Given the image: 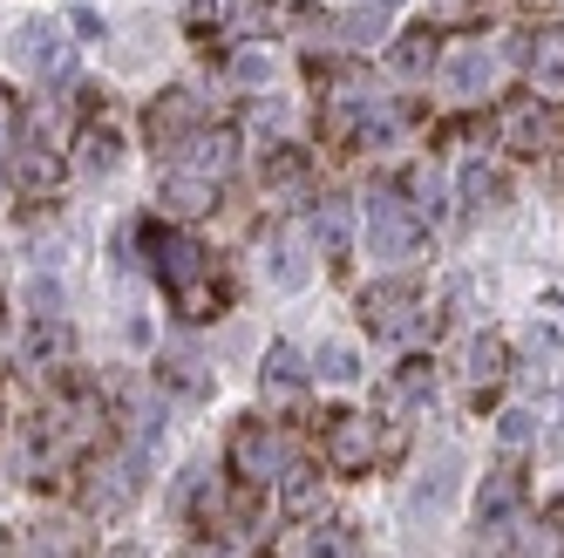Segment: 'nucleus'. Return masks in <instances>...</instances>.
I'll return each mask as SVG.
<instances>
[{
	"mask_svg": "<svg viewBox=\"0 0 564 558\" xmlns=\"http://www.w3.org/2000/svg\"><path fill=\"white\" fill-rule=\"evenodd\" d=\"M143 253H150L156 279H164V287L184 300V313H205V307H212V293H205V253L191 246V232L156 225V232H143Z\"/></svg>",
	"mask_w": 564,
	"mask_h": 558,
	"instance_id": "nucleus-1",
	"label": "nucleus"
},
{
	"mask_svg": "<svg viewBox=\"0 0 564 558\" xmlns=\"http://www.w3.org/2000/svg\"><path fill=\"white\" fill-rule=\"evenodd\" d=\"M368 253L388 259V266L422 253V212L401 191H375V205H368Z\"/></svg>",
	"mask_w": 564,
	"mask_h": 558,
	"instance_id": "nucleus-2",
	"label": "nucleus"
},
{
	"mask_svg": "<svg viewBox=\"0 0 564 558\" xmlns=\"http://www.w3.org/2000/svg\"><path fill=\"white\" fill-rule=\"evenodd\" d=\"M334 124H340V137H354V143H375V137H388V130L401 124V109H394L388 89L368 83V75H354V83L334 89Z\"/></svg>",
	"mask_w": 564,
	"mask_h": 558,
	"instance_id": "nucleus-3",
	"label": "nucleus"
},
{
	"mask_svg": "<svg viewBox=\"0 0 564 558\" xmlns=\"http://www.w3.org/2000/svg\"><path fill=\"white\" fill-rule=\"evenodd\" d=\"M231 463H238V476H252V484H265V476H286V470H293V436L272 429V422H238Z\"/></svg>",
	"mask_w": 564,
	"mask_h": 558,
	"instance_id": "nucleus-4",
	"label": "nucleus"
},
{
	"mask_svg": "<svg viewBox=\"0 0 564 558\" xmlns=\"http://www.w3.org/2000/svg\"><path fill=\"white\" fill-rule=\"evenodd\" d=\"M137 476H143V450H109V457H96V463H89V476H83L89 511H96V517H116V511L130 504Z\"/></svg>",
	"mask_w": 564,
	"mask_h": 558,
	"instance_id": "nucleus-5",
	"label": "nucleus"
},
{
	"mask_svg": "<svg viewBox=\"0 0 564 558\" xmlns=\"http://www.w3.org/2000/svg\"><path fill=\"white\" fill-rule=\"evenodd\" d=\"M360 321H368L375 334H388V341H409V334H422V321H415V287H409V279H388V287H368V293H360Z\"/></svg>",
	"mask_w": 564,
	"mask_h": 558,
	"instance_id": "nucleus-6",
	"label": "nucleus"
},
{
	"mask_svg": "<svg viewBox=\"0 0 564 558\" xmlns=\"http://www.w3.org/2000/svg\"><path fill=\"white\" fill-rule=\"evenodd\" d=\"M517 511H523V484H517L510 470H497L490 484H482V497H476V532L490 538V545H503L510 525H517Z\"/></svg>",
	"mask_w": 564,
	"mask_h": 558,
	"instance_id": "nucleus-7",
	"label": "nucleus"
},
{
	"mask_svg": "<svg viewBox=\"0 0 564 558\" xmlns=\"http://www.w3.org/2000/svg\"><path fill=\"white\" fill-rule=\"evenodd\" d=\"M177 171L225 184V178L238 171V130H197V137L184 143V157H177Z\"/></svg>",
	"mask_w": 564,
	"mask_h": 558,
	"instance_id": "nucleus-8",
	"label": "nucleus"
},
{
	"mask_svg": "<svg viewBox=\"0 0 564 558\" xmlns=\"http://www.w3.org/2000/svg\"><path fill=\"white\" fill-rule=\"evenodd\" d=\"M490 75H497V55L482 42H463V49H449V62H442V89H449L456 103H476L482 89H490Z\"/></svg>",
	"mask_w": 564,
	"mask_h": 558,
	"instance_id": "nucleus-9",
	"label": "nucleus"
},
{
	"mask_svg": "<svg viewBox=\"0 0 564 558\" xmlns=\"http://www.w3.org/2000/svg\"><path fill=\"white\" fill-rule=\"evenodd\" d=\"M327 457H334L340 470H368V463L381 457V429H375L368 416H334V429H327Z\"/></svg>",
	"mask_w": 564,
	"mask_h": 558,
	"instance_id": "nucleus-10",
	"label": "nucleus"
},
{
	"mask_svg": "<svg viewBox=\"0 0 564 558\" xmlns=\"http://www.w3.org/2000/svg\"><path fill=\"white\" fill-rule=\"evenodd\" d=\"M21 62L42 75V83H62V75H68V34L48 28V21H28L21 28Z\"/></svg>",
	"mask_w": 564,
	"mask_h": 558,
	"instance_id": "nucleus-11",
	"label": "nucleus"
},
{
	"mask_svg": "<svg viewBox=\"0 0 564 558\" xmlns=\"http://www.w3.org/2000/svg\"><path fill=\"white\" fill-rule=\"evenodd\" d=\"M68 347H75L68 321L62 313H42V321H28V334H21V362L28 368H55V362H68Z\"/></svg>",
	"mask_w": 564,
	"mask_h": 558,
	"instance_id": "nucleus-12",
	"label": "nucleus"
},
{
	"mask_svg": "<svg viewBox=\"0 0 564 558\" xmlns=\"http://www.w3.org/2000/svg\"><path fill=\"white\" fill-rule=\"evenodd\" d=\"M531 89L538 103H564V28H544L531 42Z\"/></svg>",
	"mask_w": 564,
	"mask_h": 558,
	"instance_id": "nucleus-13",
	"label": "nucleus"
},
{
	"mask_svg": "<svg viewBox=\"0 0 564 558\" xmlns=\"http://www.w3.org/2000/svg\"><path fill=\"white\" fill-rule=\"evenodd\" d=\"M259 382H265L272 403H300V395H306V362H300V347H293V341H279V347L265 354Z\"/></svg>",
	"mask_w": 564,
	"mask_h": 558,
	"instance_id": "nucleus-14",
	"label": "nucleus"
},
{
	"mask_svg": "<svg viewBox=\"0 0 564 558\" xmlns=\"http://www.w3.org/2000/svg\"><path fill=\"white\" fill-rule=\"evenodd\" d=\"M497 197H503V171L482 164V157H463V164H456V205L463 212H490Z\"/></svg>",
	"mask_w": 564,
	"mask_h": 558,
	"instance_id": "nucleus-15",
	"label": "nucleus"
},
{
	"mask_svg": "<svg viewBox=\"0 0 564 558\" xmlns=\"http://www.w3.org/2000/svg\"><path fill=\"white\" fill-rule=\"evenodd\" d=\"M191 28H265V0H191Z\"/></svg>",
	"mask_w": 564,
	"mask_h": 558,
	"instance_id": "nucleus-16",
	"label": "nucleus"
},
{
	"mask_svg": "<svg viewBox=\"0 0 564 558\" xmlns=\"http://www.w3.org/2000/svg\"><path fill=\"white\" fill-rule=\"evenodd\" d=\"M503 137H510L517 150H544V143H551V109H544V103H510V109H503Z\"/></svg>",
	"mask_w": 564,
	"mask_h": 558,
	"instance_id": "nucleus-17",
	"label": "nucleus"
},
{
	"mask_svg": "<svg viewBox=\"0 0 564 558\" xmlns=\"http://www.w3.org/2000/svg\"><path fill=\"white\" fill-rule=\"evenodd\" d=\"M164 205L205 218V212L218 205V184H212V178H191V171H171V178H164Z\"/></svg>",
	"mask_w": 564,
	"mask_h": 558,
	"instance_id": "nucleus-18",
	"label": "nucleus"
},
{
	"mask_svg": "<svg viewBox=\"0 0 564 558\" xmlns=\"http://www.w3.org/2000/svg\"><path fill=\"white\" fill-rule=\"evenodd\" d=\"M429 395H435V368H429V362H401V368H394V382H388V403H394V409L415 416V409H429Z\"/></svg>",
	"mask_w": 564,
	"mask_h": 558,
	"instance_id": "nucleus-19",
	"label": "nucleus"
},
{
	"mask_svg": "<svg viewBox=\"0 0 564 558\" xmlns=\"http://www.w3.org/2000/svg\"><path fill=\"white\" fill-rule=\"evenodd\" d=\"M503 375H510V347H503L497 334H482V341L469 347V388H476V395H490Z\"/></svg>",
	"mask_w": 564,
	"mask_h": 558,
	"instance_id": "nucleus-20",
	"label": "nucleus"
},
{
	"mask_svg": "<svg viewBox=\"0 0 564 558\" xmlns=\"http://www.w3.org/2000/svg\"><path fill=\"white\" fill-rule=\"evenodd\" d=\"M286 558H354V538L340 525H313V532H293Z\"/></svg>",
	"mask_w": 564,
	"mask_h": 558,
	"instance_id": "nucleus-21",
	"label": "nucleus"
},
{
	"mask_svg": "<svg viewBox=\"0 0 564 558\" xmlns=\"http://www.w3.org/2000/svg\"><path fill=\"white\" fill-rule=\"evenodd\" d=\"M313 238H319V246H327V253H347V246H354V205H340V197H327V205L313 212Z\"/></svg>",
	"mask_w": 564,
	"mask_h": 558,
	"instance_id": "nucleus-22",
	"label": "nucleus"
},
{
	"mask_svg": "<svg viewBox=\"0 0 564 558\" xmlns=\"http://www.w3.org/2000/svg\"><path fill=\"white\" fill-rule=\"evenodd\" d=\"M449 491H456V463L442 457V463L422 476V484H415V497H409V517H435L442 504H449Z\"/></svg>",
	"mask_w": 564,
	"mask_h": 558,
	"instance_id": "nucleus-23",
	"label": "nucleus"
},
{
	"mask_svg": "<svg viewBox=\"0 0 564 558\" xmlns=\"http://www.w3.org/2000/svg\"><path fill=\"white\" fill-rule=\"evenodd\" d=\"M394 68L409 75V83H415V75H429V68H435V34H429V28H409V34L394 42Z\"/></svg>",
	"mask_w": 564,
	"mask_h": 558,
	"instance_id": "nucleus-24",
	"label": "nucleus"
},
{
	"mask_svg": "<svg viewBox=\"0 0 564 558\" xmlns=\"http://www.w3.org/2000/svg\"><path fill=\"white\" fill-rule=\"evenodd\" d=\"M265 259H272V279H279V287H306V253H300L293 232H279L272 246H265Z\"/></svg>",
	"mask_w": 564,
	"mask_h": 558,
	"instance_id": "nucleus-25",
	"label": "nucleus"
},
{
	"mask_svg": "<svg viewBox=\"0 0 564 558\" xmlns=\"http://www.w3.org/2000/svg\"><path fill=\"white\" fill-rule=\"evenodd\" d=\"M14 184H21V191H55V184H62V164H55L48 150H21V157H14Z\"/></svg>",
	"mask_w": 564,
	"mask_h": 558,
	"instance_id": "nucleus-26",
	"label": "nucleus"
},
{
	"mask_svg": "<svg viewBox=\"0 0 564 558\" xmlns=\"http://www.w3.org/2000/svg\"><path fill=\"white\" fill-rule=\"evenodd\" d=\"M313 375H319V382H360V354H354L347 341H327V347L313 354Z\"/></svg>",
	"mask_w": 564,
	"mask_h": 558,
	"instance_id": "nucleus-27",
	"label": "nucleus"
},
{
	"mask_svg": "<svg viewBox=\"0 0 564 558\" xmlns=\"http://www.w3.org/2000/svg\"><path fill=\"white\" fill-rule=\"evenodd\" d=\"M184 124L197 130V103H191L184 89H177V96H164V103H156V116H150V130H156V137H177Z\"/></svg>",
	"mask_w": 564,
	"mask_h": 558,
	"instance_id": "nucleus-28",
	"label": "nucleus"
},
{
	"mask_svg": "<svg viewBox=\"0 0 564 558\" xmlns=\"http://www.w3.org/2000/svg\"><path fill=\"white\" fill-rule=\"evenodd\" d=\"M28 558H75V525H42L28 538Z\"/></svg>",
	"mask_w": 564,
	"mask_h": 558,
	"instance_id": "nucleus-29",
	"label": "nucleus"
},
{
	"mask_svg": "<svg viewBox=\"0 0 564 558\" xmlns=\"http://www.w3.org/2000/svg\"><path fill=\"white\" fill-rule=\"evenodd\" d=\"M75 164H83V171H109V164H116V137H109V130H83V143H75Z\"/></svg>",
	"mask_w": 564,
	"mask_h": 558,
	"instance_id": "nucleus-30",
	"label": "nucleus"
},
{
	"mask_svg": "<svg viewBox=\"0 0 564 558\" xmlns=\"http://www.w3.org/2000/svg\"><path fill=\"white\" fill-rule=\"evenodd\" d=\"M409 205H415L422 218H442V205H449V191H442V178H435V171H415V184H409Z\"/></svg>",
	"mask_w": 564,
	"mask_h": 558,
	"instance_id": "nucleus-31",
	"label": "nucleus"
},
{
	"mask_svg": "<svg viewBox=\"0 0 564 558\" xmlns=\"http://www.w3.org/2000/svg\"><path fill=\"white\" fill-rule=\"evenodd\" d=\"M531 436H538V409H510V416L497 422V443H503V450H523Z\"/></svg>",
	"mask_w": 564,
	"mask_h": 558,
	"instance_id": "nucleus-32",
	"label": "nucleus"
},
{
	"mask_svg": "<svg viewBox=\"0 0 564 558\" xmlns=\"http://www.w3.org/2000/svg\"><path fill=\"white\" fill-rule=\"evenodd\" d=\"M279 484H286V511H313V504H319V484H313V476H306L300 463H293L286 476H279Z\"/></svg>",
	"mask_w": 564,
	"mask_h": 558,
	"instance_id": "nucleus-33",
	"label": "nucleus"
},
{
	"mask_svg": "<svg viewBox=\"0 0 564 558\" xmlns=\"http://www.w3.org/2000/svg\"><path fill=\"white\" fill-rule=\"evenodd\" d=\"M340 34H347L354 49H368V42H381V8H368V14H347V28H340Z\"/></svg>",
	"mask_w": 564,
	"mask_h": 558,
	"instance_id": "nucleus-34",
	"label": "nucleus"
},
{
	"mask_svg": "<svg viewBox=\"0 0 564 558\" xmlns=\"http://www.w3.org/2000/svg\"><path fill=\"white\" fill-rule=\"evenodd\" d=\"M265 75H272L265 55H238V83H265Z\"/></svg>",
	"mask_w": 564,
	"mask_h": 558,
	"instance_id": "nucleus-35",
	"label": "nucleus"
},
{
	"mask_svg": "<svg viewBox=\"0 0 564 558\" xmlns=\"http://www.w3.org/2000/svg\"><path fill=\"white\" fill-rule=\"evenodd\" d=\"M8 130H14V96L0 89V137H8Z\"/></svg>",
	"mask_w": 564,
	"mask_h": 558,
	"instance_id": "nucleus-36",
	"label": "nucleus"
},
{
	"mask_svg": "<svg viewBox=\"0 0 564 558\" xmlns=\"http://www.w3.org/2000/svg\"><path fill=\"white\" fill-rule=\"evenodd\" d=\"M442 8H463V0H442Z\"/></svg>",
	"mask_w": 564,
	"mask_h": 558,
	"instance_id": "nucleus-37",
	"label": "nucleus"
},
{
	"mask_svg": "<svg viewBox=\"0 0 564 558\" xmlns=\"http://www.w3.org/2000/svg\"><path fill=\"white\" fill-rule=\"evenodd\" d=\"M375 8H394V0H375Z\"/></svg>",
	"mask_w": 564,
	"mask_h": 558,
	"instance_id": "nucleus-38",
	"label": "nucleus"
},
{
	"mask_svg": "<svg viewBox=\"0 0 564 558\" xmlns=\"http://www.w3.org/2000/svg\"><path fill=\"white\" fill-rule=\"evenodd\" d=\"M0 558H8V538H0Z\"/></svg>",
	"mask_w": 564,
	"mask_h": 558,
	"instance_id": "nucleus-39",
	"label": "nucleus"
},
{
	"mask_svg": "<svg viewBox=\"0 0 564 558\" xmlns=\"http://www.w3.org/2000/svg\"><path fill=\"white\" fill-rule=\"evenodd\" d=\"M123 558H137V551H123Z\"/></svg>",
	"mask_w": 564,
	"mask_h": 558,
	"instance_id": "nucleus-40",
	"label": "nucleus"
}]
</instances>
